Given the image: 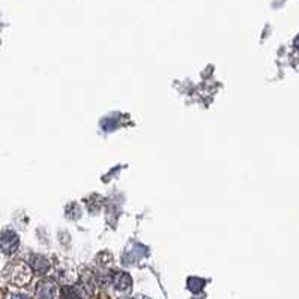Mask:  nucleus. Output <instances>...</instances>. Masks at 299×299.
Segmentation results:
<instances>
[{
  "mask_svg": "<svg viewBox=\"0 0 299 299\" xmlns=\"http://www.w3.org/2000/svg\"><path fill=\"white\" fill-rule=\"evenodd\" d=\"M10 299H29V296L26 294H22V293H16V294H11Z\"/></svg>",
  "mask_w": 299,
  "mask_h": 299,
  "instance_id": "nucleus-7",
  "label": "nucleus"
},
{
  "mask_svg": "<svg viewBox=\"0 0 299 299\" xmlns=\"http://www.w3.org/2000/svg\"><path fill=\"white\" fill-rule=\"evenodd\" d=\"M5 276L12 284L24 286L26 282L30 281L32 270H30V266L24 262H11L5 269Z\"/></svg>",
  "mask_w": 299,
  "mask_h": 299,
  "instance_id": "nucleus-1",
  "label": "nucleus"
},
{
  "mask_svg": "<svg viewBox=\"0 0 299 299\" xmlns=\"http://www.w3.org/2000/svg\"><path fill=\"white\" fill-rule=\"evenodd\" d=\"M59 293V288L54 281L52 280H42L38 282L36 290H35V298L36 299H56Z\"/></svg>",
  "mask_w": 299,
  "mask_h": 299,
  "instance_id": "nucleus-2",
  "label": "nucleus"
},
{
  "mask_svg": "<svg viewBox=\"0 0 299 299\" xmlns=\"http://www.w3.org/2000/svg\"><path fill=\"white\" fill-rule=\"evenodd\" d=\"M294 47L299 50V35H298V36H296V40H294Z\"/></svg>",
  "mask_w": 299,
  "mask_h": 299,
  "instance_id": "nucleus-8",
  "label": "nucleus"
},
{
  "mask_svg": "<svg viewBox=\"0 0 299 299\" xmlns=\"http://www.w3.org/2000/svg\"><path fill=\"white\" fill-rule=\"evenodd\" d=\"M29 266H30L34 270H36V272H40V274H44V272L48 270L50 262H48L44 256H32L30 260H29Z\"/></svg>",
  "mask_w": 299,
  "mask_h": 299,
  "instance_id": "nucleus-5",
  "label": "nucleus"
},
{
  "mask_svg": "<svg viewBox=\"0 0 299 299\" xmlns=\"http://www.w3.org/2000/svg\"><path fill=\"white\" fill-rule=\"evenodd\" d=\"M18 246V236L12 230H5L0 233V250L5 254H12Z\"/></svg>",
  "mask_w": 299,
  "mask_h": 299,
  "instance_id": "nucleus-3",
  "label": "nucleus"
},
{
  "mask_svg": "<svg viewBox=\"0 0 299 299\" xmlns=\"http://www.w3.org/2000/svg\"><path fill=\"white\" fill-rule=\"evenodd\" d=\"M200 286H203V281H200V280H196V284H194V281H192V280H190V288H191V290H198V288H200Z\"/></svg>",
  "mask_w": 299,
  "mask_h": 299,
  "instance_id": "nucleus-6",
  "label": "nucleus"
},
{
  "mask_svg": "<svg viewBox=\"0 0 299 299\" xmlns=\"http://www.w3.org/2000/svg\"><path fill=\"white\" fill-rule=\"evenodd\" d=\"M131 284H132V281H131V276H130L128 274H125V272H118V274H114V276H113V286H114L118 290H120V292H128L130 287H131Z\"/></svg>",
  "mask_w": 299,
  "mask_h": 299,
  "instance_id": "nucleus-4",
  "label": "nucleus"
}]
</instances>
